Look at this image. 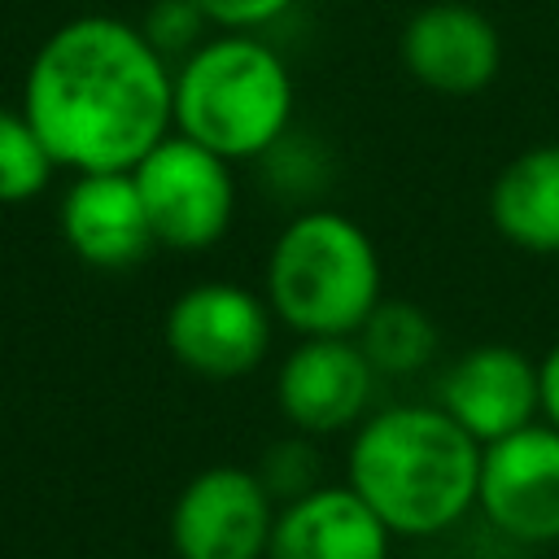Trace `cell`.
Listing matches in <instances>:
<instances>
[{"label": "cell", "mask_w": 559, "mask_h": 559, "mask_svg": "<svg viewBox=\"0 0 559 559\" xmlns=\"http://www.w3.org/2000/svg\"><path fill=\"white\" fill-rule=\"evenodd\" d=\"M175 66L118 13H74L26 61L22 114L57 170H135L175 131Z\"/></svg>", "instance_id": "1"}, {"label": "cell", "mask_w": 559, "mask_h": 559, "mask_svg": "<svg viewBox=\"0 0 559 559\" xmlns=\"http://www.w3.org/2000/svg\"><path fill=\"white\" fill-rule=\"evenodd\" d=\"M345 480L393 537L432 542L476 511L480 441L437 402L376 406L349 432Z\"/></svg>", "instance_id": "2"}, {"label": "cell", "mask_w": 559, "mask_h": 559, "mask_svg": "<svg viewBox=\"0 0 559 559\" xmlns=\"http://www.w3.org/2000/svg\"><path fill=\"white\" fill-rule=\"evenodd\" d=\"M175 131L227 162H258L293 131L297 83L275 44L214 31L175 66Z\"/></svg>", "instance_id": "3"}, {"label": "cell", "mask_w": 559, "mask_h": 559, "mask_svg": "<svg viewBox=\"0 0 559 559\" xmlns=\"http://www.w3.org/2000/svg\"><path fill=\"white\" fill-rule=\"evenodd\" d=\"M262 297L297 336H358L384 297V271L367 227L332 205L297 210L271 240Z\"/></svg>", "instance_id": "4"}, {"label": "cell", "mask_w": 559, "mask_h": 559, "mask_svg": "<svg viewBox=\"0 0 559 559\" xmlns=\"http://www.w3.org/2000/svg\"><path fill=\"white\" fill-rule=\"evenodd\" d=\"M236 162L218 157L214 148L170 131L157 148H148L131 179L140 188L153 240L162 249L201 253L214 249L236 218Z\"/></svg>", "instance_id": "5"}, {"label": "cell", "mask_w": 559, "mask_h": 559, "mask_svg": "<svg viewBox=\"0 0 559 559\" xmlns=\"http://www.w3.org/2000/svg\"><path fill=\"white\" fill-rule=\"evenodd\" d=\"M162 336L183 371L201 380H245L271 354L275 314L262 293L236 280H201L170 301Z\"/></svg>", "instance_id": "6"}, {"label": "cell", "mask_w": 559, "mask_h": 559, "mask_svg": "<svg viewBox=\"0 0 559 559\" xmlns=\"http://www.w3.org/2000/svg\"><path fill=\"white\" fill-rule=\"evenodd\" d=\"M476 511L511 546L559 542V428L533 419L480 445Z\"/></svg>", "instance_id": "7"}, {"label": "cell", "mask_w": 559, "mask_h": 559, "mask_svg": "<svg viewBox=\"0 0 559 559\" xmlns=\"http://www.w3.org/2000/svg\"><path fill=\"white\" fill-rule=\"evenodd\" d=\"M380 376L354 336H297L275 367V406L314 441L354 432L376 411Z\"/></svg>", "instance_id": "8"}, {"label": "cell", "mask_w": 559, "mask_h": 559, "mask_svg": "<svg viewBox=\"0 0 559 559\" xmlns=\"http://www.w3.org/2000/svg\"><path fill=\"white\" fill-rule=\"evenodd\" d=\"M280 502L253 467H201L170 502L175 559H266Z\"/></svg>", "instance_id": "9"}, {"label": "cell", "mask_w": 559, "mask_h": 559, "mask_svg": "<svg viewBox=\"0 0 559 559\" xmlns=\"http://www.w3.org/2000/svg\"><path fill=\"white\" fill-rule=\"evenodd\" d=\"M397 57L406 74L437 96H480L502 70V35L476 4L432 0L406 17Z\"/></svg>", "instance_id": "10"}, {"label": "cell", "mask_w": 559, "mask_h": 559, "mask_svg": "<svg viewBox=\"0 0 559 559\" xmlns=\"http://www.w3.org/2000/svg\"><path fill=\"white\" fill-rule=\"evenodd\" d=\"M480 445L537 419V358L515 345H472L437 376L432 397Z\"/></svg>", "instance_id": "11"}, {"label": "cell", "mask_w": 559, "mask_h": 559, "mask_svg": "<svg viewBox=\"0 0 559 559\" xmlns=\"http://www.w3.org/2000/svg\"><path fill=\"white\" fill-rule=\"evenodd\" d=\"M57 227L66 249L92 271H131L157 245L131 170L74 175L61 192Z\"/></svg>", "instance_id": "12"}, {"label": "cell", "mask_w": 559, "mask_h": 559, "mask_svg": "<svg viewBox=\"0 0 559 559\" xmlns=\"http://www.w3.org/2000/svg\"><path fill=\"white\" fill-rule=\"evenodd\" d=\"M393 533L362 502V493L341 485H319L293 502H280L266 559H389Z\"/></svg>", "instance_id": "13"}, {"label": "cell", "mask_w": 559, "mask_h": 559, "mask_svg": "<svg viewBox=\"0 0 559 559\" xmlns=\"http://www.w3.org/2000/svg\"><path fill=\"white\" fill-rule=\"evenodd\" d=\"M489 223L524 253H559V140L515 153L493 175Z\"/></svg>", "instance_id": "14"}, {"label": "cell", "mask_w": 559, "mask_h": 559, "mask_svg": "<svg viewBox=\"0 0 559 559\" xmlns=\"http://www.w3.org/2000/svg\"><path fill=\"white\" fill-rule=\"evenodd\" d=\"M376 367L380 380H406L432 367L441 349V332L428 319L424 306L402 301V297H380V306L367 314V323L354 336Z\"/></svg>", "instance_id": "15"}, {"label": "cell", "mask_w": 559, "mask_h": 559, "mask_svg": "<svg viewBox=\"0 0 559 559\" xmlns=\"http://www.w3.org/2000/svg\"><path fill=\"white\" fill-rule=\"evenodd\" d=\"M52 175L57 162L39 140L35 122L22 114V105H0V205L35 201L39 192H48Z\"/></svg>", "instance_id": "16"}, {"label": "cell", "mask_w": 559, "mask_h": 559, "mask_svg": "<svg viewBox=\"0 0 559 559\" xmlns=\"http://www.w3.org/2000/svg\"><path fill=\"white\" fill-rule=\"evenodd\" d=\"M258 166L280 201H314L323 183L332 179V153L314 135H301V131H288L284 140H275L258 157Z\"/></svg>", "instance_id": "17"}, {"label": "cell", "mask_w": 559, "mask_h": 559, "mask_svg": "<svg viewBox=\"0 0 559 559\" xmlns=\"http://www.w3.org/2000/svg\"><path fill=\"white\" fill-rule=\"evenodd\" d=\"M253 472H258V480L266 485V493H271L275 502H293V498H301V493H310V489L323 485V454H319V441L288 428L284 437H275V441L258 454Z\"/></svg>", "instance_id": "18"}, {"label": "cell", "mask_w": 559, "mask_h": 559, "mask_svg": "<svg viewBox=\"0 0 559 559\" xmlns=\"http://www.w3.org/2000/svg\"><path fill=\"white\" fill-rule=\"evenodd\" d=\"M135 26L144 31V39H148L170 66H179L192 48H201V44L214 35V26H210V17L197 9V0H153Z\"/></svg>", "instance_id": "19"}, {"label": "cell", "mask_w": 559, "mask_h": 559, "mask_svg": "<svg viewBox=\"0 0 559 559\" xmlns=\"http://www.w3.org/2000/svg\"><path fill=\"white\" fill-rule=\"evenodd\" d=\"M293 4L297 0H197V9L210 17L214 31H253V35L288 17Z\"/></svg>", "instance_id": "20"}, {"label": "cell", "mask_w": 559, "mask_h": 559, "mask_svg": "<svg viewBox=\"0 0 559 559\" xmlns=\"http://www.w3.org/2000/svg\"><path fill=\"white\" fill-rule=\"evenodd\" d=\"M537 419L559 428V341L537 358Z\"/></svg>", "instance_id": "21"}]
</instances>
